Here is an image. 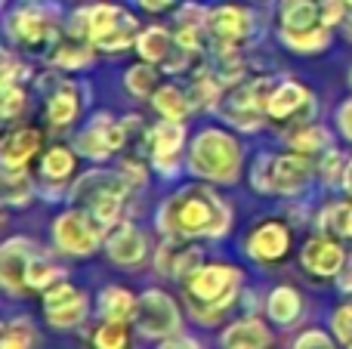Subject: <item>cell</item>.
Returning <instances> with one entry per match:
<instances>
[{
  "label": "cell",
  "mask_w": 352,
  "mask_h": 349,
  "mask_svg": "<svg viewBox=\"0 0 352 349\" xmlns=\"http://www.w3.org/2000/svg\"><path fill=\"white\" fill-rule=\"evenodd\" d=\"M53 245L65 257H90L105 245V226L84 207H68L53 220Z\"/></svg>",
  "instance_id": "ba28073f"
},
{
  "label": "cell",
  "mask_w": 352,
  "mask_h": 349,
  "mask_svg": "<svg viewBox=\"0 0 352 349\" xmlns=\"http://www.w3.org/2000/svg\"><path fill=\"white\" fill-rule=\"evenodd\" d=\"M136 3H140L146 12H164V10H170L176 0H136Z\"/></svg>",
  "instance_id": "7dc6e473"
},
{
  "label": "cell",
  "mask_w": 352,
  "mask_h": 349,
  "mask_svg": "<svg viewBox=\"0 0 352 349\" xmlns=\"http://www.w3.org/2000/svg\"><path fill=\"white\" fill-rule=\"evenodd\" d=\"M34 198V179L25 167L19 170H3V204L6 207H25Z\"/></svg>",
  "instance_id": "1f68e13d"
},
{
  "label": "cell",
  "mask_w": 352,
  "mask_h": 349,
  "mask_svg": "<svg viewBox=\"0 0 352 349\" xmlns=\"http://www.w3.org/2000/svg\"><path fill=\"white\" fill-rule=\"evenodd\" d=\"M244 251L256 263H278L291 254V226L285 220H263L250 229Z\"/></svg>",
  "instance_id": "d6986e66"
},
{
  "label": "cell",
  "mask_w": 352,
  "mask_h": 349,
  "mask_svg": "<svg viewBox=\"0 0 352 349\" xmlns=\"http://www.w3.org/2000/svg\"><path fill=\"white\" fill-rule=\"evenodd\" d=\"M318 173V164L309 155L300 152H285V155H272V173H269V189L272 195H300L306 192V185L312 183V177Z\"/></svg>",
  "instance_id": "2e32d148"
},
{
  "label": "cell",
  "mask_w": 352,
  "mask_h": 349,
  "mask_svg": "<svg viewBox=\"0 0 352 349\" xmlns=\"http://www.w3.org/2000/svg\"><path fill=\"white\" fill-rule=\"evenodd\" d=\"M41 130L37 127H12L3 133L0 142V164L3 170H19V167H28L31 158L41 152Z\"/></svg>",
  "instance_id": "7402d4cb"
},
{
  "label": "cell",
  "mask_w": 352,
  "mask_h": 349,
  "mask_svg": "<svg viewBox=\"0 0 352 349\" xmlns=\"http://www.w3.org/2000/svg\"><path fill=\"white\" fill-rule=\"evenodd\" d=\"M349 12H352V0H349Z\"/></svg>",
  "instance_id": "816d5d0a"
},
{
  "label": "cell",
  "mask_w": 352,
  "mask_h": 349,
  "mask_svg": "<svg viewBox=\"0 0 352 349\" xmlns=\"http://www.w3.org/2000/svg\"><path fill=\"white\" fill-rule=\"evenodd\" d=\"M28 65H25L22 59H16V56L6 49V56H3V84H25L28 80Z\"/></svg>",
  "instance_id": "7bdbcfd3"
},
{
  "label": "cell",
  "mask_w": 352,
  "mask_h": 349,
  "mask_svg": "<svg viewBox=\"0 0 352 349\" xmlns=\"http://www.w3.org/2000/svg\"><path fill=\"white\" fill-rule=\"evenodd\" d=\"M343 235L352 238V201H346V223H343Z\"/></svg>",
  "instance_id": "681fc988"
},
{
  "label": "cell",
  "mask_w": 352,
  "mask_h": 349,
  "mask_svg": "<svg viewBox=\"0 0 352 349\" xmlns=\"http://www.w3.org/2000/svg\"><path fill=\"white\" fill-rule=\"evenodd\" d=\"M158 226L176 238H223L232 229V210L210 185H186L164 198Z\"/></svg>",
  "instance_id": "6da1fadb"
},
{
  "label": "cell",
  "mask_w": 352,
  "mask_h": 349,
  "mask_svg": "<svg viewBox=\"0 0 352 349\" xmlns=\"http://www.w3.org/2000/svg\"><path fill=\"white\" fill-rule=\"evenodd\" d=\"M318 10H322V22L328 28H337L349 16V0H318Z\"/></svg>",
  "instance_id": "b9f144b4"
},
{
  "label": "cell",
  "mask_w": 352,
  "mask_h": 349,
  "mask_svg": "<svg viewBox=\"0 0 352 349\" xmlns=\"http://www.w3.org/2000/svg\"><path fill=\"white\" fill-rule=\"evenodd\" d=\"M78 148L72 146H50L41 155V179L50 185H65L78 167Z\"/></svg>",
  "instance_id": "83f0119b"
},
{
  "label": "cell",
  "mask_w": 352,
  "mask_h": 349,
  "mask_svg": "<svg viewBox=\"0 0 352 349\" xmlns=\"http://www.w3.org/2000/svg\"><path fill=\"white\" fill-rule=\"evenodd\" d=\"M148 235L133 223H118L109 235H105V257L121 269H136L148 260Z\"/></svg>",
  "instance_id": "ffe728a7"
},
{
  "label": "cell",
  "mask_w": 352,
  "mask_h": 349,
  "mask_svg": "<svg viewBox=\"0 0 352 349\" xmlns=\"http://www.w3.org/2000/svg\"><path fill=\"white\" fill-rule=\"evenodd\" d=\"M241 164H244V146L232 130L201 127L188 139L186 170L201 183H219V185L238 183Z\"/></svg>",
  "instance_id": "7a4b0ae2"
},
{
  "label": "cell",
  "mask_w": 352,
  "mask_h": 349,
  "mask_svg": "<svg viewBox=\"0 0 352 349\" xmlns=\"http://www.w3.org/2000/svg\"><path fill=\"white\" fill-rule=\"evenodd\" d=\"M68 34L90 41L93 49H99V53H121L127 47H136L140 22L124 6L99 0V3H90L74 12L68 22Z\"/></svg>",
  "instance_id": "277c9868"
},
{
  "label": "cell",
  "mask_w": 352,
  "mask_h": 349,
  "mask_svg": "<svg viewBox=\"0 0 352 349\" xmlns=\"http://www.w3.org/2000/svg\"><path fill=\"white\" fill-rule=\"evenodd\" d=\"M232 349H263V346H232Z\"/></svg>",
  "instance_id": "f907efd6"
},
{
  "label": "cell",
  "mask_w": 352,
  "mask_h": 349,
  "mask_svg": "<svg viewBox=\"0 0 352 349\" xmlns=\"http://www.w3.org/2000/svg\"><path fill=\"white\" fill-rule=\"evenodd\" d=\"M43 319H47L50 328L56 331H72V328H80L90 315V300L80 288H74L72 282H59L50 291H43Z\"/></svg>",
  "instance_id": "4fadbf2b"
},
{
  "label": "cell",
  "mask_w": 352,
  "mask_h": 349,
  "mask_svg": "<svg viewBox=\"0 0 352 349\" xmlns=\"http://www.w3.org/2000/svg\"><path fill=\"white\" fill-rule=\"evenodd\" d=\"M59 282H65V269L56 266L53 260H47L43 254H37L28 266V278H25V284H28L31 291H50Z\"/></svg>",
  "instance_id": "836d02e7"
},
{
  "label": "cell",
  "mask_w": 352,
  "mask_h": 349,
  "mask_svg": "<svg viewBox=\"0 0 352 349\" xmlns=\"http://www.w3.org/2000/svg\"><path fill=\"white\" fill-rule=\"evenodd\" d=\"M136 306H140V297H133L127 288L121 284H109L102 288L96 300V313L102 322H136Z\"/></svg>",
  "instance_id": "4316f807"
},
{
  "label": "cell",
  "mask_w": 352,
  "mask_h": 349,
  "mask_svg": "<svg viewBox=\"0 0 352 349\" xmlns=\"http://www.w3.org/2000/svg\"><path fill=\"white\" fill-rule=\"evenodd\" d=\"M275 87V78L263 74V78H248L238 84L226 87V93L217 102V115L223 117L229 127L241 130V133H256L263 130L266 121V99Z\"/></svg>",
  "instance_id": "52a82bcc"
},
{
  "label": "cell",
  "mask_w": 352,
  "mask_h": 349,
  "mask_svg": "<svg viewBox=\"0 0 352 349\" xmlns=\"http://www.w3.org/2000/svg\"><path fill=\"white\" fill-rule=\"evenodd\" d=\"M241 269L229 263H201L186 278V294L192 303V319L198 325H217L226 313L238 303L241 294Z\"/></svg>",
  "instance_id": "3957f363"
},
{
  "label": "cell",
  "mask_w": 352,
  "mask_h": 349,
  "mask_svg": "<svg viewBox=\"0 0 352 349\" xmlns=\"http://www.w3.org/2000/svg\"><path fill=\"white\" fill-rule=\"evenodd\" d=\"M80 115V90L74 80H62L56 84V90L43 102V117L53 130H65L68 124H74Z\"/></svg>",
  "instance_id": "cb8c5ba5"
},
{
  "label": "cell",
  "mask_w": 352,
  "mask_h": 349,
  "mask_svg": "<svg viewBox=\"0 0 352 349\" xmlns=\"http://www.w3.org/2000/svg\"><path fill=\"white\" fill-rule=\"evenodd\" d=\"M136 53H140L142 62H148V65H161L164 71H182L188 62V49H182L179 43H176L173 31H167L164 25H148V28L140 31V37H136Z\"/></svg>",
  "instance_id": "5bb4252c"
},
{
  "label": "cell",
  "mask_w": 352,
  "mask_h": 349,
  "mask_svg": "<svg viewBox=\"0 0 352 349\" xmlns=\"http://www.w3.org/2000/svg\"><path fill=\"white\" fill-rule=\"evenodd\" d=\"M346 161L349 158H343V152H337V148H328L324 155H318V177H322V183L324 185H343V170H346Z\"/></svg>",
  "instance_id": "8d00e7d4"
},
{
  "label": "cell",
  "mask_w": 352,
  "mask_h": 349,
  "mask_svg": "<svg viewBox=\"0 0 352 349\" xmlns=\"http://www.w3.org/2000/svg\"><path fill=\"white\" fill-rule=\"evenodd\" d=\"M294 349H337V344L328 331H322V328H309V331H303L297 340H294Z\"/></svg>",
  "instance_id": "60d3db41"
},
{
  "label": "cell",
  "mask_w": 352,
  "mask_h": 349,
  "mask_svg": "<svg viewBox=\"0 0 352 349\" xmlns=\"http://www.w3.org/2000/svg\"><path fill=\"white\" fill-rule=\"evenodd\" d=\"M124 87H127V90L133 93L136 99L155 96V90H158V71H155V65H148V62H140V65L127 68Z\"/></svg>",
  "instance_id": "e575fe53"
},
{
  "label": "cell",
  "mask_w": 352,
  "mask_h": 349,
  "mask_svg": "<svg viewBox=\"0 0 352 349\" xmlns=\"http://www.w3.org/2000/svg\"><path fill=\"white\" fill-rule=\"evenodd\" d=\"M349 84H352V71H349Z\"/></svg>",
  "instance_id": "f5cc1de1"
},
{
  "label": "cell",
  "mask_w": 352,
  "mask_h": 349,
  "mask_svg": "<svg viewBox=\"0 0 352 349\" xmlns=\"http://www.w3.org/2000/svg\"><path fill=\"white\" fill-rule=\"evenodd\" d=\"M334 124H337V133L343 136L346 142H352V96L343 99L334 111Z\"/></svg>",
  "instance_id": "ee69618b"
},
{
  "label": "cell",
  "mask_w": 352,
  "mask_h": 349,
  "mask_svg": "<svg viewBox=\"0 0 352 349\" xmlns=\"http://www.w3.org/2000/svg\"><path fill=\"white\" fill-rule=\"evenodd\" d=\"M127 195L130 177L124 170H90L74 179V185L68 189V201L74 207H84L87 214H93L105 229L118 226Z\"/></svg>",
  "instance_id": "5b68a950"
},
{
  "label": "cell",
  "mask_w": 352,
  "mask_h": 349,
  "mask_svg": "<svg viewBox=\"0 0 352 349\" xmlns=\"http://www.w3.org/2000/svg\"><path fill=\"white\" fill-rule=\"evenodd\" d=\"M25 105H28V93L22 84H3V121L10 124L16 115H22Z\"/></svg>",
  "instance_id": "f35d334b"
},
{
  "label": "cell",
  "mask_w": 352,
  "mask_h": 349,
  "mask_svg": "<svg viewBox=\"0 0 352 349\" xmlns=\"http://www.w3.org/2000/svg\"><path fill=\"white\" fill-rule=\"evenodd\" d=\"M136 124H140L136 115L118 121V117H111L109 111H99V115H93L90 124L78 133L74 148H78L80 155H87V158H93V161H105V158H111L115 152H121V148L127 146L130 136L136 133Z\"/></svg>",
  "instance_id": "9c48e42d"
},
{
  "label": "cell",
  "mask_w": 352,
  "mask_h": 349,
  "mask_svg": "<svg viewBox=\"0 0 352 349\" xmlns=\"http://www.w3.org/2000/svg\"><path fill=\"white\" fill-rule=\"evenodd\" d=\"M0 349H37V328L31 325V319H25V315L6 319Z\"/></svg>",
  "instance_id": "d6a6232c"
},
{
  "label": "cell",
  "mask_w": 352,
  "mask_h": 349,
  "mask_svg": "<svg viewBox=\"0 0 352 349\" xmlns=\"http://www.w3.org/2000/svg\"><path fill=\"white\" fill-rule=\"evenodd\" d=\"M340 189L352 198V158L346 161V170H343V185H340Z\"/></svg>",
  "instance_id": "c3c4849f"
},
{
  "label": "cell",
  "mask_w": 352,
  "mask_h": 349,
  "mask_svg": "<svg viewBox=\"0 0 352 349\" xmlns=\"http://www.w3.org/2000/svg\"><path fill=\"white\" fill-rule=\"evenodd\" d=\"M346 257H349L346 247L334 235H324V232L306 238V245L300 247V266L316 278H337Z\"/></svg>",
  "instance_id": "ac0fdd59"
},
{
  "label": "cell",
  "mask_w": 352,
  "mask_h": 349,
  "mask_svg": "<svg viewBox=\"0 0 352 349\" xmlns=\"http://www.w3.org/2000/svg\"><path fill=\"white\" fill-rule=\"evenodd\" d=\"M334 282H337V288H340V294H352V254L346 257V263H343L340 275H337Z\"/></svg>",
  "instance_id": "bcb514c9"
},
{
  "label": "cell",
  "mask_w": 352,
  "mask_h": 349,
  "mask_svg": "<svg viewBox=\"0 0 352 349\" xmlns=\"http://www.w3.org/2000/svg\"><path fill=\"white\" fill-rule=\"evenodd\" d=\"M349 22H352V12H349Z\"/></svg>",
  "instance_id": "db71d44e"
},
{
  "label": "cell",
  "mask_w": 352,
  "mask_h": 349,
  "mask_svg": "<svg viewBox=\"0 0 352 349\" xmlns=\"http://www.w3.org/2000/svg\"><path fill=\"white\" fill-rule=\"evenodd\" d=\"M331 334L343 349H352V303H340L331 313Z\"/></svg>",
  "instance_id": "74e56055"
},
{
  "label": "cell",
  "mask_w": 352,
  "mask_h": 349,
  "mask_svg": "<svg viewBox=\"0 0 352 349\" xmlns=\"http://www.w3.org/2000/svg\"><path fill=\"white\" fill-rule=\"evenodd\" d=\"M93 349H130L127 322H102L90 337Z\"/></svg>",
  "instance_id": "d590c367"
},
{
  "label": "cell",
  "mask_w": 352,
  "mask_h": 349,
  "mask_svg": "<svg viewBox=\"0 0 352 349\" xmlns=\"http://www.w3.org/2000/svg\"><path fill=\"white\" fill-rule=\"evenodd\" d=\"M250 34V12L235 3H219L207 12V41L210 49H238Z\"/></svg>",
  "instance_id": "9a60e30c"
},
{
  "label": "cell",
  "mask_w": 352,
  "mask_h": 349,
  "mask_svg": "<svg viewBox=\"0 0 352 349\" xmlns=\"http://www.w3.org/2000/svg\"><path fill=\"white\" fill-rule=\"evenodd\" d=\"M37 257V245L31 238H6L3 241V251H0V278H3V288L10 294H22L28 284V266L31 260Z\"/></svg>",
  "instance_id": "44dd1931"
},
{
  "label": "cell",
  "mask_w": 352,
  "mask_h": 349,
  "mask_svg": "<svg viewBox=\"0 0 352 349\" xmlns=\"http://www.w3.org/2000/svg\"><path fill=\"white\" fill-rule=\"evenodd\" d=\"M285 139H287V148H291V152L309 155V158L324 155L328 148H334L331 133L322 127V124H294V127L285 133Z\"/></svg>",
  "instance_id": "f1b7e54d"
},
{
  "label": "cell",
  "mask_w": 352,
  "mask_h": 349,
  "mask_svg": "<svg viewBox=\"0 0 352 349\" xmlns=\"http://www.w3.org/2000/svg\"><path fill=\"white\" fill-rule=\"evenodd\" d=\"M266 115L272 124H303V117L312 115V93L294 78L275 80L272 93L266 99Z\"/></svg>",
  "instance_id": "e0dca14e"
},
{
  "label": "cell",
  "mask_w": 352,
  "mask_h": 349,
  "mask_svg": "<svg viewBox=\"0 0 352 349\" xmlns=\"http://www.w3.org/2000/svg\"><path fill=\"white\" fill-rule=\"evenodd\" d=\"M158 349H201V344L195 337H188V334H173V337H167V340H161V346Z\"/></svg>",
  "instance_id": "f6af8a7d"
},
{
  "label": "cell",
  "mask_w": 352,
  "mask_h": 349,
  "mask_svg": "<svg viewBox=\"0 0 352 349\" xmlns=\"http://www.w3.org/2000/svg\"><path fill=\"white\" fill-rule=\"evenodd\" d=\"M148 142V161L161 177H176L179 167L186 164V148H188V136L182 121H161L155 127H148L146 133Z\"/></svg>",
  "instance_id": "7c38bea8"
},
{
  "label": "cell",
  "mask_w": 352,
  "mask_h": 349,
  "mask_svg": "<svg viewBox=\"0 0 352 349\" xmlns=\"http://www.w3.org/2000/svg\"><path fill=\"white\" fill-rule=\"evenodd\" d=\"M219 346H223V349H232V346H263V349H272V331H269L260 319L244 315V319L232 322V325L219 334Z\"/></svg>",
  "instance_id": "484cf974"
},
{
  "label": "cell",
  "mask_w": 352,
  "mask_h": 349,
  "mask_svg": "<svg viewBox=\"0 0 352 349\" xmlns=\"http://www.w3.org/2000/svg\"><path fill=\"white\" fill-rule=\"evenodd\" d=\"M152 105L155 111L161 115V121H186L188 115H192V99H188V93L182 90V87L176 84H164L155 90L152 96Z\"/></svg>",
  "instance_id": "f546056e"
},
{
  "label": "cell",
  "mask_w": 352,
  "mask_h": 349,
  "mask_svg": "<svg viewBox=\"0 0 352 349\" xmlns=\"http://www.w3.org/2000/svg\"><path fill=\"white\" fill-rule=\"evenodd\" d=\"M278 37L291 53H300V56H312L328 49L331 28L322 22L318 0H281Z\"/></svg>",
  "instance_id": "8992f818"
},
{
  "label": "cell",
  "mask_w": 352,
  "mask_h": 349,
  "mask_svg": "<svg viewBox=\"0 0 352 349\" xmlns=\"http://www.w3.org/2000/svg\"><path fill=\"white\" fill-rule=\"evenodd\" d=\"M182 238L167 235V241L161 245V251L155 254V269L167 278H188L201 266V251L198 247L179 245Z\"/></svg>",
  "instance_id": "603a6c76"
},
{
  "label": "cell",
  "mask_w": 352,
  "mask_h": 349,
  "mask_svg": "<svg viewBox=\"0 0 352 349\" xmlns=\"http://www.w3.org/2000/svg\"><path fill=\"white\" fill-rule=\"evenodd\" d=\"M10 41L28 53H47L59 43V19L56 10H47L41 3H25L12 10L10 16Z\"/></svg>",
  "instance_id": "30bf717a"
},
{
  "label": "cell",
  "mask_w": 352,
  "mask_h": 349,
  "mask_svg": "<svg viewBox=\"0 0 352 349\" xmlns=\"http://www.w3.org/2000/svg\"><path fill=\"white\" fill-rule=\"evenodd\" d=\"M50 59H53V65L68 68V71H72V68H84L93 62V43L68 34L65 41H59L53 49H50Z\"/></svg>",
  "instance_id": "4dcf8cb0"
},
{
  "label": "cell",
  "mask_w": 352,
  "mask_h": 349,
  "mask_svg": "<svg viewBox=\"0 0 352 349\" xmlns=\"http://www.w3.org/2000/svg\"><path fill=\"white\" fill-rule=\"evenodd\" d=\"M269 173H272V155L269 152L256 155L254 167H250V185H254L260 195H272V189H269Z\"/></svg>",
  "instance_id": "ab89813d"
},
{
  "label": "cell",
  "mask_w": 352,
  "mask_h": 349,
  "mask_svg": "<svg viewBox=\"0 0 352 349\" xmlns=\"http://www.w3.org/2000/svg\"><path fill=\"white\" fill-rule=\"evenodd\" d=\"M266 315L272 325H281V328L297 325L300 315H303V294L297 288H291V284L272 288L266 297Z\"/></svg>",
  "instance_id": "d4e9b609"
},
{
  "label": "cell",
  "mask_w": 352,
  "mask_h": 349,
  "mask_svg": "<svg viewBox=\"0 0 352 349\" xmlns=\"http://www.w3.org/2000/svg\"><path fill=\"white\" fill-rule=\"evenodd\" d=\"M136 328L142 337L148 340H167L179 334L182 328V313L176 300L167 291L148 288L140 294V306H136Z\"/></svg>",
  "instance_id": "8fae6325"
}]
</instances>
